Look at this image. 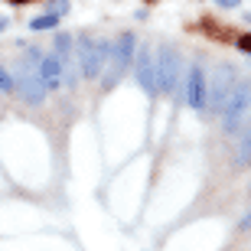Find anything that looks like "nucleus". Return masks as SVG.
I'll use <instances>...</instances> for the list:
<instances>
[{
  "instance_id": "13",
  "label": "nucleus",
  "mask_w": 251,
  "mask_h": 251,
  "mask_svg": "<svg viewBox=\"0 0 251 251\" xmlns=\"http://www.w3.org/2000/svg\"><path fill=\"white\" fill-rule=\"evenodd\" d=\"M65 10H69V0H49V13H59L62 17Z\"/></svg>"
},
{
  "instance_id": "6",
  "label": "nucleus",
  "mask_w": 251,
  "mask_h": 251,
  "mask_svg": "<svg viewBox=\"0 0 251 251\" xmlns=\"http://www.w3.org/2000/svg\"><path fill=\"white\" fill-rule=\"evenodd\" d=\"M232 85H235L232 65H219V69H215L212 85H205V104H212V108H222V101L228 98V92H232Z\"/></svg>"
},
{
  "instance_id": "1",
  "label": "nucleus",
  "mask_w": 251,
  "mask_h": 251,
  "mask_svg": "<svg viewBox=\"0 0 251 251\" xmlns=\"http://www.w3.org/2000/svg\"><path fill=\"white\" fill-rule=\"evenodd\" d=\"M134 56H137V43L130 33L114 39V46H108V75H104V88H114V85L124 78L130 65H134Z\"/></svg>"
},
{
  "instance_id": "15",
  "label": "nucleus",
  "mask_w": 251,
  "mask_h": 251,
  "mask_svg": "<svg viewBox=\"0 0 251 251\" xmlns=\"http://www.w3.org/2000/svg\"><path fill=\"white\" fill-rule=\"evenodd\" d=\"M238 49H242V52H248V56H251V33H248V36H242V39H238Z\"/></svg>"
},
{
  "instance_id": "9",
  "label": "nucleus",
  "mask_w": 251,
  "mask_h": 251,
  "mask_svg": "<svg viewBox=\"0 0 251 251\" xmlns=\"http://www.w3.org/2000/svg\"><path fill=\"white\" fill-rule=\"evenodd\" d=\"M39 82L46 85V92L62 88V59H59V56L39 59Z\"/></svg>"
},
{
  "instance_id": "2",
  "label": "nucleus",
  "mask_w": 251,
  "mask_h": 251,
  "mask_svg": "<svg viewBox=\"0 0 251 251\" xmlns=\"http://www.w3.org/2000/svg\"><path fill=\"white\" fill-rule=\"evenodd\" d=\"M39 49H29L26 62H20V78H13L20 88V95L26 98L29 104H43V98H46V85L39 82Z\"/></svg>"
},
{
  "instance_id": "5",
  "label": "nucleus",
  "mask_w": 251,
  "mask_h": 251,
  "mask_svg": "<svg viewBox=\"0 0 251 251\" xmlns=\"http://www.w3.org/2000/svg\"><path fill=\"white\" fill-rule=\"evenodd\" d=\"M179 69H183V62H179V52L176 46H163L157 56V92H173L176 88V78H179Z\"/></svg>"
},
{
  "instance_id": "16",
  "label": "nucleus",
  "mask_w": 251,
  "mask_h": 251,
  "mask_svg": "<svg viewBox=\"0 0 251 251\" xmlns=\"http://www.w3.org/2000/svg\"><path fill=\"white\" fill-rule=\"evenodd\" d=\"M215 3H219V7H238L242 0H215Z\"/></svg>"
},
{
  "instance_id": "7",
  "label": "nucleus",
  "mask_w": 251,
  "mask_h": 251,
  "mask_svg": "<svg viewBox=\"0 0 251 251\" xmlns=\"http://www.w3.org/2000/svg\"><path fill=\"white\" fill-rule=\"evenodd\" d=\"M137 82L147 95H157V62H153L147 46H140V56H137Z\"/></svg>"
},
{
  "instance_id": "17",
  "label": "nucleus",
  "mask_w": 251,
  "mask_h": 251,
  "mask_svg": "<svg viewBox=\"0 0 251 251\" xmlns=\"http://www.w3.org/2000/svg\"><path fill=\"white\" fill-rule=\"evenodd\" d=\"M3 26H7V17H0V29H3Z\"/></svg>"
},
{
  "instance_id": "11",
  "label": "nucleus",
  "mask_w": 251,
  "mask_h": 251,
  "mask_svg": "<svg viewBox=\"0 0 251 251\" xmlns=\"http://www.w3.org/2000/svg\"><path fill=\"white\" fill-rule=\"evenodd\" d=\"M13 88H17V82H13V75L7 72V69H3V65H0V92H13Z\"/></svg>"
},
{
  "instance_id": "3",
  "label": "nucleus",
  "mask_w": 251,
  "mask_h": 251,
  "mask_svg": "<svg viewBox=\"0 0 251 251\" xmlns=\"http://www.w3.org/2000/svg\"><path fill=\"white\" fill-rule=\"evenodd\" d=\"M251 108V82H235L228 98L222 101V127L225 130H235L242 124L245 111Z\"/></svg>"
},
{
  "instance_id": "10",
  "label": "nucleus",
  "mask_w": 251,
  "mask_h": 251,
  "mask_svg": "<svg viewBox=\"0 0 251 251\" xmlns=\"http://www.w3.org/2000/svg\"><path fill=\"white\" fill-rule=\"evenodd\" d=\"M59 23V13H43V17H36V20H29V29H52Z\"/></svg>"
},
{
  "instance_id": "18",
  "label": "nucleus",
  "mask_w": 251,
  "mask_h": 251,
  "mask_svg": "<svg viewBox=\"0 0 251 251\" xmlns=\"http://www.w3.org/2000/svg\"><path fill=\"white\" fill-rule=\"evenodd\" d=\"M10 3H29V0H10Z\"/></svg>"
},
{
  "instance_id": "4",
  "label": "nucleus",
  "mask_w": 251,
  "mask_h": 251,
  "mask_svg": "<svg viewBox=\"0 0 251 251\" xmlns=\"http://www.w3.org/2000/svg\"><path fill=\"white\" fill-rule=\"evenodd\" d=\"M108 59V43L104 39H82L78 43V65L85 78H98Z\"/></svg>"
},
{
  "instance_id": "12",
  "label": "nucleus",
  "mask_w": 251,
  "mask_h": 251,
  "mask_svg": "<svg viewBox=\"0 0 251 251\" xmlns=\"http://www.w3.org/2000/svg\"><path fill=\"white\" fill-rule=\"evenodd\" d=\"M72 49V43H69V36H56V56L65 59V52Z\"/></svg>"
},
{
  "instance_id": "8",
  "label": "nucleus",
  "mask_w": 251,
  "mask_h": 251,
  "mask_svg": "<svg viewBox=\"0 0 251 251\" xmlns=\"http://www.w3.org/2000/svg\"><path fill=\"white\" fill-rule=\"evenodd\" d=\"M186 101L189 108H205V72H202V65H193L186 75Z\"/></svg>"
},
{
  "instance_id": "14",
  "label": "nucleus",
  "mask_w": 251,
  "mask_h": 251,
  "mask_svg": "<svg viewBox=\"0 0 251 251\" xmlns=\"http://www.w3.org/2000/svg\"><path fill=\"white\" fill-rule=\"evenodd\" d=\"M238 160H242V163H248V160H251V134H248V137H245L242 150H238Z\"/></svg>"
}]
</instances>
